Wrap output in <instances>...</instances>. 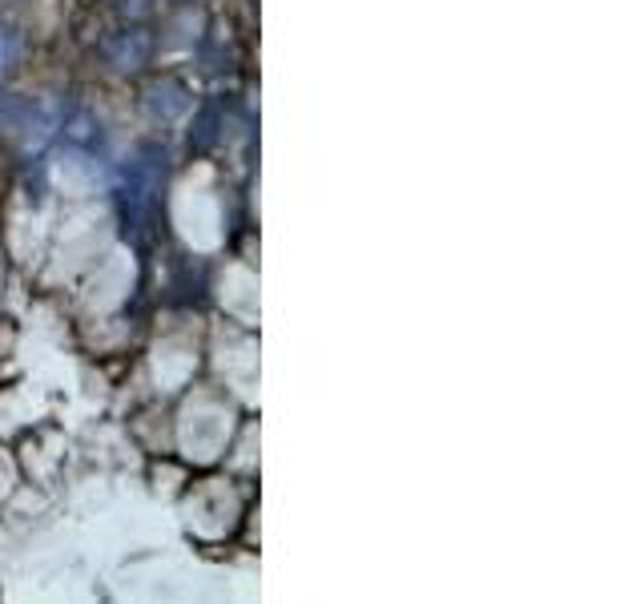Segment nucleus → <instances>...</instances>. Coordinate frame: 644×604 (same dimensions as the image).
<instances>
[{"label": "nucleus", "mask_w": 644, "mask_h": 604, "mask_svg": "<svg viewBox=\"0 0 644 604\" xmlns=\"http://www.w3.org/2000/svg\"><path fill=\"white\" fill-rule=\"evenodd\" d=\"M153 9H157V0H113V13H117L125 25H141V21H149V17H153Z\"/></svg>", "instance_id": "6"}, {"label": "nucleus", "mask_w": 644, "mask_h": 604, "mask_svg": "<svg viewBox=\"0 0 644 604\" xmlns=\"http://www.w3.org/2000/svg\"><path fill=\"white\" fill-rule=\"evenodd\" d=\"M21 57V33L17 29H0V73H9Z\"/></svg>", "instance_id": "7"}, {"label": "nucleus", "mask_w": 644, "mask_h": 604, "mask_svg": "<svg viewBox=\"0 0 644 604\" xmlns=\"http://www.w3.org/2000/svg\"><path fill=\"white\" fill-rule=\"evenodd\" d=\"M222 129H226V113L218 101H202L198 113H194V129H190V149L194 154H210V149L222 141Z\"/></svg>", "instance_id": "4"}, {"label": "nucleus", "mask_w": 644, "mask_h": 604, "mask_svg": "<svg viewBox=\"0 0 644 604\" xmlns=\"http://www.w3.org/2000/svg\"><path fill=\"white\" fill-rule=\"evenodd\" d=\"M161 178H166V149L157 141H141L117 182V214L125 230H141L149 222L161 194Z\"/></svg>", "instance_id": "1"}, {"label": "nucleus", "mask_w": 644, "mask_h": 604, "mask_svg": "<svg viewBox=\"0 0 644 604\" xmlns=\"http://www.w3.org/2000/svg\"><path fill=\"white\" fill-rule=\"evenodd\" d=\"M101 53H105V61H109L117 73H137V69H145L149 57H153V33H149L145 25H121L117 33L105 37Z\"/></svg>", "instance_id": "2"}, {"label": "nucleus", "mask_w": 644, "mask_h": 604, "mask_svg": "<svg viewBox=\"0 0 644 604\" xmlns=\"http://www.w3.org/2000/svg\"><path fill=\"white\" fill-rule=\"evenodd\" d=\"M186 109H190V89H186L182 81H174V77H157V81L145 85V113H149L153 121L170 125V121H178Z\"/></svg>", "instance_id": "3"}, {"label": "nucleus", "mask_w": 644, "mask_h": 604, "mask_svg": "<svg viewBox=\"0 0 644 604\" xmlns=\"http://www.w3.org/2000/svg\"><path fill=\"white\" fill-rule=\"evenodd\" d=\"M61 137H65L73 149H97V145H101V121H97V113L73 109V113L61 121Z\"/></svg>", "instance_id": "5"}]
</instances>
